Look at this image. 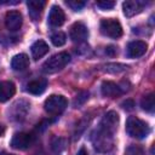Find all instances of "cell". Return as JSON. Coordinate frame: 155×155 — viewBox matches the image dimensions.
<instances>
[{
  "label": "cell",
  "mask_w": 155,
  "mask_h": 155,
  "mask_svg": "<svg viewBox=\"0 0 155 155\" xmlns=\"http://www.w3.org/2000/svg\"><path fill=\"white\" fill-rule=\"evenodd\" d=\"M97 6L102 10H110L115 6L114 1H97Z\"/></svg>",
  "instance_id": "obj_22"
},
{
  "label": "cell",
  "mask_w": 155,
  "mask_h": 155,
  "mask_svg": "<svg viewBox=\"0 0 155 155\" xmlns=\"http://www.w3.org/2000/svg\"><path fill=\"white\" fill-rule=\"evenodd\" d=\"M4 131H5V130H4V127H2L1 125H0V136H1L2 133H4Z\"/></svg>",
  "instance_id": "obj_26"
},
{
  "label": "cell",
  "mask_w": 155,
  "mask_h": 155,
  "mask_svg": "<svg viewBox=\"0 0 155 155\" xmlns=\"http://www.w3.org/2000/svg\"><path fill=\"white\" fill-rule=\"evenodd\" d=\"M68 105V101L62 94H52L45 101V110L51 115H59Z\"/></svg>",
  "instance_id": "obj_4"
},
{
  "label": "cell",
  "mask_w": 155,
  "mask_h": 155,
  "mask_svg": "<svg viewBox=\"0 0 155 155\" xmlns=\"http://www.w3.org/2000/svg\"><path fill=\"white\" fill-rule=\"evenodd\" d=\"M27 6H28V10H29V16L34 19V21H38L42 13V10H44V6H45V1H41V0H29L27 2Z\"/></svg>",
  "instance_id": "obj_14"
},
{
  "label": "cell",
  "mask_w": 155,
  "mask_h": 155,
  "mask_svg": "<svg viewBox=\"0 0 155 155\" xmlns=\"http://www.w3.org/2000/svg\"><path fill=\"white\" fill-rule=\"evenodd\" d=\"M64 19H65V15L63 10L57 5L52 6L48 13V24L51 27H61L64 23Z\"/></svg>",
  "instance_id": "obj_10"
},
{
  "label": "cell",
  "mask_w": 155,
  "mask_h": 155,
  "mask_svg": "<svg viewBox=\"0 0 155 155\" xmlns=\"http://www.w3.org/2000/svg\"><path fill=\"white\" fill-rule=\"evenodd\" d=\"M101 91L104 97H109V98H115L122 94V90L113 81H104L101 86Z\"/></svg>",
  "instance_id": "obj_11"
},
{
  "label": "cell",
  "mask_w": 155,
  "mask_h": 155,
  "mask_svg": "<svg viewBox=\"0 0 155 155\" xmlns=\"http://www.w3.org/2000/svg\"><path fill=\"white\" fill-rule=\"evenodd\" d=\"M133 107H134V103H133V101H131V99H127V101H125V102L122 103V108L126 109V110H132Z\"/></svg>",
  "instance_id": "obj_23"
},
{
  "label": "cell",
  "mask_w": 155,
  "mask_h": 155,
  "mask_svg": "<svg viewBox=\"0 0 155 155\" xmlns=\"http://www.w3.org/2000/svg\"><path fill=\"white\" fill-rule=\"evenodd\" d=\"M71 10L74 11H80L84 6H85V2L84 1H79V0H70V1H67L65 2Z\"/></svg>",
  "instance_id": "obj_21"
},
{
  "label": "cell",
  "mask_w": 155,
  "mask_h": 155,
  "mask_svg": "<svg viewBox=\"0 0 155 155\" xmlns=\"http://www.w3.org/2000/svg\"><path fill=\"white\" fill-rule=\"evenodd\" d=\"M34 143V137L30 133L27 132H19L13 134L12 139H11V147L13 149L17 150H25L29 147H31V144Z\"/></svg>",
  "instance_id": "obj_6"
},
{
  "label": "cell",
  "mask_w": 155,
  "mask_h": 155,
  "mask_svg": "<svg viewBox=\"0 0 155 155\" xmlns=\"http://www.w3.org/2000/svg\"><path fill=\"white\" fill-rule=\"evenodd\" d=\"M142 108L148 111V113H153L154 111V107H155V102H154V93H149L147 96L143 97L142 102H140Z\"/></svg>",
  "instance_id": "obj_18"
},
{
  "label": "cell",
  "mask_w": 155,
  "mask_h": 155,
  "mask_svg": "<svg viewBox=\"0 0 155 155\" xmlns=\"http://www.w3.org/2000/svg\"><path fill=\"white\" fill-rule=\"evenodd\" d=\"M47 87L46 79H35L27 85V91L31 94H41Z\"/></svg>",
  "instance_id": "obj_16"
},
{
  "label": "cell",
  "mask_w": 155,
  "mask_h": 155,
  "mask_svg": "<svg viewBox=\"0 0 155 155\" xmlns=\"http://www.w3.org/2000/svg\"><path fill=\"white\" fill-rule=\"evenodd\" d=\"M0 155H13V154H6V153H4V154H0Z\"/></svg>",
  "instance_id": "obj_27"
},
{
  "label": "cell",
  "mask_w": 155,
  "mask_h": 155,
  "mask_svg": "<svg viewBox=\"0 0 155 155\" xmlns=\"http://www.w3.org/2000/svg\"><path fill=\"white\" fill-rule=\"evenodd\" d=\"M148 45L147 42L142 41V40H136L128 44L127 46V56L131 58H138L142 57L145 52H147Z\"/></svg>",
  "instance_id": "obj_9"
},
{
  "label": "cell",
  "mask_w": 155,
  "mask_h": 155,
  "mask_svg": "<svg viewBox=\"0 0 155 155\" xmlns=\"http://www.w3.org/2000/svg\"><path fill=\"white\" fill-rule=\"evenodd\" d=\"M30 51H31V56L35 61H38L39 58H41L42 56H45L47 52H48V45L44 41V40H36L31 47H30Z\"/></svg>",
  "instance_id": "obj_15"
},
{
  "label": "cell",
  "mask_w": 155,
  "mask_h": 155,
  "mask_svg": "<svg viewBox=\"0 0 155 155\" xmlns=\"http://www.w3.org/2000/svg\"><path fill=\"white\" fill-rule=\"evenodd\" d=\"M101 31L103 35L111 39H117L122 35V27L117 19L104 18L101 21Z\"/></svg>",
  "instance_id": "obj_5"
},
{
  "label": "cell",
  "mask_w": 155,
  "mask_h": 155,
  "mask_svg": "<svg viewBox=\"0 0 155 155\" xmlns=\"http://www.w3.org/2000/svg\"><path fill=\"white\" fill-rule=\"evenodd\" d=\"M125 155H145V151L143 150L142 147L132 144V145H130V147L126 148Z\"/></svg>",
  "instance_id": "obj_20"
},
{
  "label": "cell",
  "mask_w": 155,
  "mask_h": 155,
  "mask_svg": "<svg viewBox=\"0 0 155 155\" xmlns=\"http://www.w3.org/2000/svg\"><path fill=\"white\" fill-rule=\"evenodd\" d=\"M70 62V56L68 52H59L50 57L42 65V71L46 74H53L62 70Z\"/></svg>",
  "instance_id": "obj_3"
},
{
  "label": "cell",
  "mask_w": 155,
  "mask_h": 155,
  "mask_svg": "<svg viewBox=\"0 0 155 155\" xmlns=\"http://www.w3.org/2000/svg\"><path fill=\"white\" fill-rule=\"evenodd\" d=\"M16 86L12 81H1L0 82V102H7L15 96Z\"/></svg>",
  "instance_id": "obj_13"
},
{
  "label": "cell",
  "mask_w": 155,
  "mask_h": 155,
  "mask_svg": "<svg viewBox=\"0 0 155 155\" xmlns=\"http://www.w3.org/2000/svg\"><path fill=\"white\" fill-rule=\"evenodd\" d=\"M143 2L137 1V0H128L122 4V10L126 17H133L138 15L143 10Z\"/></svg>",
  "instance_id": "obj_12"
},
{
  "label": "cell",
  "mask_w": 155,
  "mask_h": 155,
  "mask_svg": "<svg viewBox=\"0 0 155 155\" xmlns=\"http://www.w3.org/2000/svg\"><path fill=\"white\" fill-rule=\"evenodd\" d=\"M51 41H52V44L54 46H58L59 47V46H63L65 44L67 36H65V34L63 31H56V33H53L51 35Z\"/></svg>",
  "instance_id": "obj_19"
},
{
  "label": "cell",
  "mask_w": 155,
  "mask_h": 155,
  "mask_svg": "<svg viewBox=\"0 0 155 155\" xmlns=\"http://www.w3.org/2000/svg\"><path fill=\"white\" fill-rule=\"evenodd\" d=\"M126 132L133 138L143 139L150 133V127L145 121L136 116H130L126 121Z\"/></svg>",
  "instance_id": "obj_2"
},
{
  "label": "cell",
  "mask_w": 155,
  "mask_h": 155,
  "mask_svg": "<svg viewBox=\"0 0 155 155\" xmlns=\"http://www.w3.org/2000/svg\"><path fill=\"white\" fill-rule=\"evenodd\" d=\"M70 39L74 42H82L87 39L88 36V30L86 28V25L81 22H75L71 27H70Z\"/></svg>",
  "instance_id": "obj_7"
},
{
  "label": "cell",
  "mask_w": 155,
  "mask_h": 155,
  "mask_svg": "<svg viewBox=\"0 0 155 155\" xmlns=\"http://www.w3.org/2000/svg\"><path fill=\"white\" fill-rule=\"evenodd\" d=\"M115 52H116V48H115L114 46H108L107 50H105V53H108V54H110V56L115 54Z\"/></svg>",
  "instance_id": "obj_24"
},
{
  "label": "cell",
  "mask_w": 155,
  "mask_h": 155,
  "mask_svg": "<svg viewBox=\"0 0 155 155\" xmlns=\"http://www.w3.org/2000/svg\"><path fill=\"white\" fill-rule=\"evenodd\" d=\"M22 22H23V18L19 11H16V10L8 11L5 16V25L11 31L18 30L22 25Z\"/></svg>",
  "instance_id": "obj_8"
},
{
  "label": "cell",
  "mask_w": 155,
  "mask_h": 155,
  "mask_svg": "<svg viewBox=\"0 0 155 155\" xmlns=\"http://www.w3.org/2000/svg\"><path fill=\"white\" fill-rule=\"evenodd\" d=\"M76 155H88V154H87V150H86V149L82 147V148H81V149H80V150L76 153Z\"/></svg>",
  "instance_id": "obj_25"
},
{
  "label": "cell",
  "mask_w": 155,
  "mask_h": 155,
  "mask_svg": "<svg viewBox=\"0 0 155 155\" xmlns=\"http://www.w3.org/2000/svg\"><path fill=\"white\" fill-rule=\"evenodd\" d=\"M29 65V57L25 53H19L13 56L12 61H11V67L13 70L17 71H22L24 69H27Z\"/></svg>",
  "instance_id": "obj_17"
},
{
  "label": "cell",
  "mask_w": 155,
  "mask_h": 155,
  "mask_svg": "<svg viewBox=\"0 0 155 155\" xmlns=\"http://www.w3.org/2000/svg\"><path fill=\"white\" fill-rule=\"evenodd\" d=\"M119 115L115 111H109L104 115L99 126L92 133L93 147L98 151H109L114 144V132L117 128Z\"/></svg>",
  "instance_id": "obj_1"
}]
</instances>
